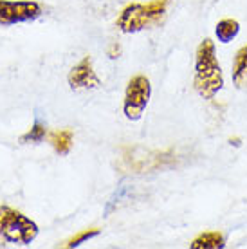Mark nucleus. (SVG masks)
Instances as JSON below:
<instances>
[{
    "mask_svg": "<svg viewBox=\"0 0 247 249\" xmlns=\"http://www.w3.org/2000/svg\"><path fill=\"white\" fill-rule=\"evenodd\" d=\"M193 83H195L197 92L206 100L215 98L216 92L224 85L222 69L216 60L215 44L210 38L202 40L197 49V65H195V81Z\"/></svg>",
    "mask_w": 247,
    "mask_h": 249,
    "instance_id": "obj_1",
    "label": "nucleus"
},
{
    "mask_svg": "<svg viewBox=\"0 0 247 249\" xmlns=\"http://www.w3.org/2000/svg\"><path fill=\"white\" fill-rule=\"evenodd\" d=\"M170 0H152L148 4H130L121 11L118 18V27L123 33H136L162 20Z\"/></svg>",
    "mask_w": 247,
    "mask_h": 249,
    "instance_id": "obj_2",
    "label": "nucleus"
},
{
    "mask_svg": "<svg viewBox=\"0 0 247 249\" xmlns=\"http://www.w3.org/2000/svg\"><path fill=\"white\" fill-rule=\"evenodd\" d=\"M38 235V226L9 206H0V237L6 242L27 246Z\"/></svg>",
    "mask_w": 247,
    "mask_h": 249,
    "instance_id": "obj_3",
    "label": "nucleus"
},
{
    "mask_svg": "<svg viewBox=\"0 0 247 249\" xmlns=\"http://www.w3.org/2000/svg\"><path fill=\"white\" fill-rule=\"evenodd\" d=\"M150 94H152V87H150L148 78L141 74L134 76L128 81L126 94H124V116L132 121H137L148 105Z\"/></svg>",
    "mask_w": 247,
    "mask_h": 249,
    "instance_id": "obj_4",
    "label": "nucleus"
},
{
    "mask_svg": "<svg viewBox=\"0 0 247 249\" xmlns=\"http://www.w3.org/2000/svg\"><path fill=\"white\" fill-rule=\"evenodd\" d=\"M42 7L36 2H9L0 0V25H13L29 22L40 17Z\"/></svg>",
    "mask_w": 247,
    "mask_h": 249,
    "instance_id": "obj_5",
    "label": "nucleus"
},
{
    "mask_svg": "<svg viewBox=\"0 0 247 249\" xmlns=\"http://www.w3.org/2000/svg\"><path fill=\"white\" fill-rule=\"evenodd\" d=\"M67 80L72 90H83V89L88 90V89H98L101 85L99 78L94 72L90 56H85L78 65H74V67L71 69Z\"/></svg>",
    "mask_w": 247,
    "mask_h": 249,
    "instance_id": "obj_6",
    "label": "nucleus"
},
{
    "mask_svg": "<svg viewBox=\"0 0 247 249\" xmlns=\"http://www.w3.org/2000/svg\"><path fill=\"white\" fill-rule=\"evenodd\" d=\"M233 81L238 89L247 87V45L238 49L233 63Z\"/></svg>",
    "mask_w": 247,
    "mask_h": 249,
    "instance_id": "obj_7",
    "label": "nucleus"
},
{
    "mask_svg": "<svg viewBox=\"0 0 247 249\" xmlns=\"http://www.w3.org/2000/svg\"><path fill=\"white\" fill-rule=\"evenodd\" d=\"M238 31H240V24L233 18H226V20H220L218 24H216V38H218V42H222V44H229V42H233L236 36H238Z\"/></svg>",
    "mask_w": 247,
    "mask_h": 249,
    "instance_id": "obj_8",
    "label": "nucleus"
},
{
    "mask_svg": "<svg viewBox=\"0 0 247 249\" xmlns=\"http://www.w3.org/2000/svg\"><path fill=\"white\" fill-rule=\"evenodd\" d=\"M224 246V237L218 231H206L192 242L193 249H218Z\"/></svg>",
    "mask_w": 247,
    "mask_h": 249,
    "instance_id": "obj_9",
    "label": "nucleus"
},
{
    "mask_svg": "<svg viewBox=\"0 0 247 249\" xmlns=\"http://www.w3.org/2000/svg\"><path fill=\"white\" fill-rule=\"evenodd\" d=\"M72 137H74L72 130H58L51 134L49 141H51V144H53V148H54L58 154L65 156V154H69L71 146H72Z\"/></svg>",
    "mask_w": 247,
    "mask_h": 249,
    "instance_id": "obj_10",
    "label": "nucleus"
},
{
    "mask_svg": "<svg viewBox=\"0 0 247 249\" xmlns=\"http://www.w3.org/2000/svg\"><path fill=\"white\" fill-rule=\"evenodd\" d=\"M45 134H47V130H45V124H42L40 121H36V123L33 124V128L25 136H22V143H40V141H43L45 139Z\"/></svg>",
    "mask_w": 247,
    "mask_h": 249,
    "instance_id": "obj_11",
    "label": "nucleus"
},
{
    "mask_svg": "<svg viewBox=\"0 0 247 249\" xmlns=\"http://www.w3.org/2000/svg\"><path fill=\"white\" fill-rule=\"evenodd\" d=\"M98 235H99L98 228H90V230L81 231V233H78L76 237H72L67 244H65V248H78V246H80V244H83L85 240H90L92 237H98Z\"/></svg>",
    "mask_w": 247,
    "mask_h": 249,
    "instance_id": "obj_12",
    "label": "nucleus"
},
{
    "mask_svg": "<svg viewBox=\"0 0 247 249\" xmlns=\"http://www.w3.org/2000/svg\"><path fill=\"white\" fill-rule=\"evenodd\" d=\"M119 53H121V47H119L118 44H114L110 47V49H108V56L112 58V60H114V58H118L119 56Z\"/></svg>",
    "mask_w": 247,
    "mask_h": 249,
    "instance_id": "obj_13",
    "label": "nucleus"
},
{
    "mask_svg": "<svg viewBox=\"0 0 247 249\" xmlns=\"http://www.w3.org/2000/svg\"><path fill=\"white\" fill-rule=\"evenodd\" d=\"M229 143H231V144H235V146H240V139H238V137H235V139L231 137V139H229Z\"/></svg>",
    "mask_w": 247,
    "mask_h": 249,
    "instance_id": "obj_14",
    "label": "nucleus"
}]
</instances>
